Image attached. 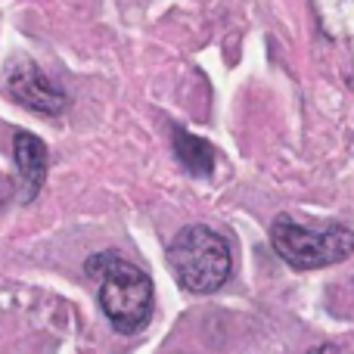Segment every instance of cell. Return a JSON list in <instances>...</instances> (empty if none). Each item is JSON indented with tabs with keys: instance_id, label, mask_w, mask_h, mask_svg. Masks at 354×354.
I'll use <instances>...</instances> for the list:
<instances>
[{
	"instance_id": "cell-1",
	"label": "cell",
	"mask_w": 354,
	"mask_h": 354,
	"mask_svg": "<svg viewBox=\"0 0 354 354\" xmlns=\"http://www.w3.org/2000/svg\"><path fill=\"white\" fill-rule=\"evenodd\" d=\"M87 274L100 280V308L118 333H140L153 317V280L115 252L87 261Z\"/></svg>"
},
{
	"instance_id": "cell-2",
	"label": "cell",
	"mask_w": 354,
	"mask_h": 354,
	"mask_svg": "<svg viewBox=\"0 0 354 354\" xmlns=\"http://www.w3.org/2000/svg\"><path fill=\"white\" fill-rule=\"evenodd\" d=\"M168 264H171L177 283L193 295L218 292L230 277V249L221 233L202 224L183 227L168 245Z\"/></svg>"
},
{
	"instance_id": "cell-3",
	"label": "cell",
	"mask_w": 354,
	"mask_h": 354,
	"mask_svg": "<svg viewBox=\"0 0 354 354\" xmlns=\"http://www.w3.org/2000/svg\"><path fill=\"white\" fill-rule=\"evenodd\" d=\"M274 252L295 270H317L339 264L354 252V233L342 224L305 227L292 218H280L270 227Z\"/></svg>"
},
{
	"instance_id": "cell-4",
	"label": "cell",
	"mask_w": 354,
	"mask_h": 354,
	"mask_svg": "<svg viewBox=\"0 0 354 354\" xmlns=\"http://www.w3.org/2000/svg\"><path fill=\"white\" fill-rule=\"evenodd\" d=\"M6 93L16 103H22L25 109L44 112V115H56V112L66 109V93L44 72H37V66H31V62L10 66V72H6Z\"/></svg>"
},
{
	"instance_id": "cell-5",
	"label": "cell",
	"mask_w": 354,
	"mask_h": 354,
	"mask_svg": "<svg viewBox=\"0 0 354 354\" xmlns=\"http://www.w3.org/2000/svg\"><path fill=\"white\" fill-rule=\"evenodd\" d=\"M12 156H16L19 177H22V199H35L47 180V147L28 131H19L12 137Z\"/></svg>"
},
{
	"instance_id": "cell-6",
	"label": "cell",
	"mask_w": 354,
	"mask_h": 354,
	"mask_svg": "<svg viewBox=\"0 0 354 354\" xmlns=\"http://www.w3.org/2000/svg\"><path fill=\"white\" fill-rule=\"evenodd\" d=\"M174 153L180 159V165L187 168L189 174L196 177H208L212 174V165H214V153L202 137H193L187 131L174 128Z\"/></svg>"
},
{
	"instance_id": "cell-7",
	"label": "cell",
	"mask_w": 354,
	"mask_h": 354,
	"mask_svg": "<svg viewBox=\"0 0 354 354\" xmlns=\"http://www.w3.org/2000/svg\"><path fill=\"white\" fill-rule=\"evenodd\" d=\"M308 354H339L336 345H317V348H311Z\"/></svg>"
},
{
	"instance_id": "cell-8",
	"label": "cell",
	"mask_w": 354,
	"mask_h": 354,
	"mask_svg": "<svg viewBox=\"0 0 354 354\" xmlns=\"http://www.w3.org/2000/svg\"><path fill=\"white\" fill-rule=\"evenodd\" d=\"M3 196H6V183H3V177H0V202H3Z\"/></svg>"
}]
</instances>
